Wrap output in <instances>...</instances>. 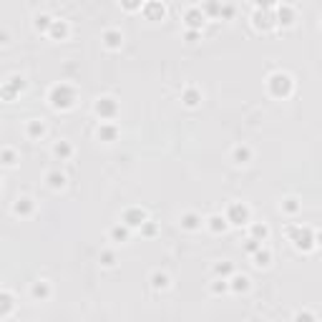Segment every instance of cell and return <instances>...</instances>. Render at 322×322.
<instances>
[{
  "label": "cell",
  "instance_id": "21",
  "mask_svg": "<svg viewBox=\"0 0 322 322\" xmlns=\"http://www.w3.org/2000/svg\"><path fill=\"white\" fill-rule=\"evenodd\" d=\"M270 262H272V252L260 247V249L254 252V265H257V267H270Z\"/></svg>",
  "mask_w": 322,
  "mask_h": 322
},
{
  "label": "cell",
  "instance_id": "44",
  "mask_svg": "<svg viewBox=\"0 0 322 322\" xmlns=\"http://www.w3.org/2000/svg\"><path fill=\"white\" fill-rule=\"evenodd\" d=\"M315 244H317V247H322V232H317V234H315Z\"/></svg>",
  "mask_w": 322,
  "mask_h": 322
},
{
  "label": "cell",
  "instance_id": "15",
  "mask_svg": "<svg viewBox=\"0 0 322 322\" xmlns=\"http://www.w3.org/2000/svg\"><path fill=\"white\" fill-rule=\"evenodd\" d=\"M30 295H33V300H48L50 297V285L45 282V280H40V282H35L33 287H30Z\"/></svg>",
  "mask_w": 322,
  "mask_h": 322
},
{
  "label": "cell",
  "instance_id": "23",
  "mask_svg": "<svg viewBox=\"0 0 322 322\" xmlns=\"http://www.w3.org/2000/svg\"><path fill=\"white\" fill-rule=\"evenodd\" d=\"M128 232H131V227L118 224V227L111 229V239H113V242H126V239H128Z\"/></svg>",
  "mask_w": 322,
  "mask_h": 322
},
{
  "label": "cell",
  "instance_id": "39",
  "mask_svg": "<svg viewBox=\"0 0 322 322\" xmlns=\"http://www.w3.org/2000/svg\"><path fill=\"white\" fill-rule=\"evenodd\" d=\"M260 247H262V242H260V239H254V237H252V239L247 242V252H249V254H254V252H257Z\"/></svg>",
  "mask_w": 322,
  "mask_h": 322
},
{
  "label": "cell",
  "instance_id": "10",
  "mask_svg": "<svg viewBox=\"0 0 322 322\" xmlns=\"http://www.w3.org/2000/svg\"><path fill=\"white\" fill-rule=\"evenodd\" d=\"M23 88H25V81H23L20 76H13V78H8V83L3 86V98H5V101H13Z\"/></svg>",
  "mask_w": 322,
  "mask_h": 322
},
{
  "label": "cell",
  "instance_id": "4",
  "mask_svg": "<svg viewBox=\"0 0 322 322\" xmlns=\"http://www.w3.org/2000/svg\"><path fill=\"white\" fill-rule=\"evenodd\" d=\"M252 25H254L257 30H272V28L277 25V15H275L272 10H262V8H257L254 15H252Z\"/></svg>",
  "mask_w": 322,
  "mask_h": 322
},
{
  "label": "cell",
  "instance_id": "2",
  "mask_svg": "<svg viewBox=\"0 0 322 322\" xmlns=\"http://www.w3.org/2000/svg\"><path fill=\"white\" fill-rule=\"evenodd\" d=\"M287 234L292 239V244L300 249V252H312L317 244H315V232L307 229V227H287Z\"/></svg>",
  "mask_w": 322,
  "mask_h": 322
},
{
  "label": "cell",
  "instance_id": "35",
  "mask_svg": "<svg viewBox=\"0 0 322 322\" xmlns=\"http://www.w3.org/2000/svg\"><path fill=\"white\" fill-rule=\"evenodd\" d=\"M144 3H146V0H121V5H123L126 10H141Z\"/></svg>",
  "mask_w": 322,
  "mask_h": 322
},
{
  "label": "cell",
  "instance_id": "5",
  "mask_svg": "<svg viewBox=\"0 0 322 322\" xmlns=\"http://www.w3.org/2000/svg\"><path fill=\"white\" fill-rule=\"evenodd\" d=\"M227 219H229V224H234V227H244V224H249V209H247L244 204L234 202V204H229Z\"/></svg>",
  "mask_w": 322,
  "mask_h": 322
},
{
  "label": "cell",
  "instance_id": "24",
  "mask_svg": "<svg viewBox=\"0 0 322 322\" xmlns=\"http://www.w3.org/2000/svg\"><path fill=\"white\" fill-rule=\"evenodd\" d=\"M151 287H154V290H166V287H169V275L154 272V275H151Z\"/></svg>",
  "mask_w": 322,
  "mask_h": 322
},
{
  "label": "cell",
  "instance_id": "34",
  "mask_svg": "<svg viewBox=\"0 0 322 322\" xmlns=\"http://www.w3.org/2000/svg\"><path fill=\"white\" fill-rule=\"evenodd\" d=\"M227 290H232V287H229V282H227L224 277H219V280L212 285V292H214V295H222V292H227Z\"/></svg>",
  "mask_w": 322,
  "mask_h": 322
},
{
  "label": "cell",
  "instance_id": "37",
  "mask_svg": "<svg viewBox=\"0 0 322 322\" xmlns=\"http://www.w3.org/2000/svg\"><path fill=\"white\" fill-rule=\"evenodd\" d=\"M3 164H5V166H13V164H15V154H13L10 149H3Z\"/></svg>",
  "mask_w": 322,
  "mask_h": 322
},
{
  "label": "cell",
  "instance_id": "17",
  "mask_svg": "<svg viewBox=\"0 0 322 322\" xmlns=\"http://www.w3.org/2000/svg\"><path fill=\"white\" fill-rule=\"evenodd\" d=\"M116 136H118L116 126H111V123H101L98 126V139L101 141H116Z\"/></svg>",
  "mask_w": 322,
  "mask_h": 322
},
{
  "label": "cell",
  "instance_id": "25",
  "mask_svg": "<svg viewBox=\"0 0 322 322\" xmlns=\"http://www.w3.org/2000/svg\"><path fill=\"white\" fill-rule=\"evenodd\" d=\"M234 292H247L249 290V277H244V275H237V277H232V285H229Z\"/></svg>",
  "mask_w": 322,
  "mask_h": 322
},
{
  "label": "cell",
  "instance_id": "6",
  "mask_svg": "<svg viewBox=\"0 0 322 322\" xmlns=\"http://www.w3.org/2000/svg\"><path fill=\"white\" fill-rule=\"evenodd\" d=\"M121 222H123L126 227H131V229H141V227L146 224V212H144L141 207H128V209L123 212Z\"/></svg>",
  "mask_w": 322,
  "mask_h": 322
},
{
  "label": "cell",
  "instance_id": "12",
  "mask_svg": "<svg viewBox=\"0 0 322 322\" xmlns=\"http://www.w3.org/2000/svg\"><path fill=\"white\" fill-rule=\"evenodd\" d=\"M121 43H123L121 30H106V33H103V45H106V48L118 50V48H121Z\"/></svg>",
  "mask_w": 322,
  "mask_h": 322
},
{
  "label": "cell",
  "instance_id": "13",
  "mask_svg": "<svg viewBox=\"0 0 322 322\" xmlns=\"http://www.w3.org/2000/svg\"><path fill=\"white\" fill-rule=\"evenodd\" d=\"M207 227H209L214 234H222V232H227L229 219H227V217H219V214H212V217L207 219Z\"/></svg>",
  "mask_w": 322,
  "mask_h": 322
},
{
  "label": "cell",
  "instance_id": "20",
  "mask_svg": "<svg viewBox=\"0 0 322 322\" xmlns=\"http://www.w3.org/2000/svg\"><path fill=\"white\" fill-rule=\"evenodd\" d=\"M13 310V297L10 292H0V320H5Z\"/></svg>",
  "mask_w": 322,
  "mask_h": 322
},
{
  "label": "cell",
  "instance_id": "36",
  "mask_svg": "<svg viewBox=\"0 0 322 322\" xmlns=\"http://www.w3.org/2000/svg\"><path fill=\"white\" fill-rule=\"evenodd\" d=\"M101 265H103V267H113V265H116V254H113V252H103V254H101Z\"/></svg>",
  "mask_w": 322,
  "mask_h": 322
},
{
  "label": "cell",
  "instance_id": "9",
  "mask_svg": "<svg viewBox=\"0 0 322 322\" xmlns=\"http://www.w3.org/2000/svg\"><path fill=\"white\" fill-rule=\"evenodd\" d=\"M184 20H186V28H189V30H202V25H204V20H207V13H204L202 8H191V10H186Z\"/></svg>",
  "mask_w": 322,
  "mask_h": 322
},
{
  "label": "cell",
  "instance_id": "22",
  "mask_svg": "<svg viewBox=\"0 0 322 322\" xmlns=\"http://www.w3.org/2000/svg\"><path fill=\"white\" fill-rule=\"evenodd\" d=\"M71 154H73V149H71L68 141H58V144L53 146V156H58V159H68Z\"/></svg>",
  "mask_w": 322,
  "mask_h": 322
},
{
  "label": "cell",
  "instance_id": "11",
  "mask_svg": "<svg viewBox=\"0 0 322 322\" xmlns=\"http://www.w3.org/2000/svg\"><path fill=\"white\" fill-rule=\"evenodd\" d=\"M277 25H285V28H290V25H295V18H297V13H295V8H290V5H277Z\"/></svg>",
  "mask_w": 322,
  "mask_h": 322
},
{
  "label": "cell",
  "instance_id": "41",
  "mask_svg": "<svg viewBox=\"0 0 322 322\" xmlns=\"http://www.w3.org/2000/svg\"><path fill=\"white\" fill-rule=\"evenodd\" d=\"M222 15H224V18H232V15H234V8H232V5H224V8H222Z\"/></svg>",
  "mask_w": 322,
  "mask_h": 322
},
{
  "label": "cell",
  "instance_id": "26",
  "mask_svg": "<svg viewBox=\"0 0 322 322\" xmlns=\"http://www.w3.org/2000/svg\"><path fill=\"white\" fill-rule=\"evenodd\" d=\"M249 159H252V149L249 146H237L234 149V161L237 164H247Z\"/></svg>",
  "mask_w": 322,
  "mask_h": 322
},
{
  "label": "cell",
  "instance_id": "40",
  "mask_svg": "<svg viewBox=\"0 0 322 322\" xmlns=\"http://www.w3.org/2000/svg\"><path fill=\"white\" fill-rule=\"evenodd\" d=\"M141 229H144V234H146V237H151V234H156V224H151L149 219H146V224H144Z\"/></svg>",
  "mask_w": 322,
  "mask_h": 322
},
{
  "label": "cell",
  "instance_id": "43",
  "mask_svg": "<svg viewBox=\"0 0 322 322\" xmlns=\"http://www.w3.org/2000/svg\"><path fill=\"white\" fill-rule=\"evenodd\" d=\"M297 320H315V315H307V312L302 315V312H300V315H297Z\"/></svg>",
  "mask_w": 322,
  "mask_h": 322
},
{
  "label": "cell",
  "instance_id": "32",
  "mask_svg": "<svg viewBox=\"0 0 322 322\" xmlns=\"http://www.w3.org/2000/svg\"><path fill=\"white\" fill-rule=\"evenodd\" d=\"M214 272L219 277H229L234 272V267H232V262H219V265H214Z\"/></svg>",
  "mask_w": 322,
  "mask_h": 322
},
{
  "label": "cell",
  "instance_id": "1",
  "mask_svg": "<svg viewBox=\"0 0 322 322\" xmlns=\"http://www.w3.org/2000/svg\"><path fill=\"white\" fill-rule=\"evenodd\" d=\"M48 101H50L53 108H58V111H68V108L76 106V88L68 86V83H58V86L50 88Z\"/></svg>",
  "mask_w": 322,
  "mask_h": 322
},
{
  "label": "cell",
  "instance_id": "31",
  "mask_svg": "<svg viewBox=\"0 0 322 322\" xmlns=\"http://www.w3.org/2000/svg\"><path fill=\"white\" fill-rule=\"evenodd\" d=\"M222 8H224V5H222L219 0H207L202 10H204L207 15H222Z\"/></svg>",
  "mask_w": 322,
  "mask_h": 322
},
{
  "label": "cell",
  "instance_id": "33",
  "mask_svg": "<svg viewBox=\"0 0 322 322\" xmlns=\"http://www.w3.org/2000/svg\"><path fill=\"white\" fill-rule=\"evenodd\" d=\"M282 209H285L287 214H297V212H300V202L290 197V199H285V202H282Z\"/></svg>",
  "mask_w": 322,
  "mask_h": 322
},
{
  "label": "cell",
  "instance_id": "30",
  "mask_svg": "<svg viewBox=\"0 0 322 322\" xmlns=\"http://www.w3.org/2000/svg\"><path fill=\"white\" fill-rule=\"evenodd\" d=\"M252 237L260 239V242H265L270 237V227L267 224H252Z\"/></svg>",
  "mask_w": 322,
  "mask_h": 322
},
{
  "label": "cell",
  "instance_id": "38",
  "mask_svg": "<svg viewBox=\"0 0 322 322\" xmlns=\"http://www.w3.org/2000/svg\"><path fill=\"white\" fill-rule=\"evenodd\" d=\"M257 3V8H262V10H272V8H277V0H254Z\"/></svg>",
  "mask_w": 322,
  "mask_h": 322
},
{
  "label": "cell",
  "instance_id": "19",
  "mask_svg": "<svg viewBox=\"0 0 322 322\" xmlns=\"http://www.w3.org/2000/svg\"><path fill=\"white\" fill-rule=\"evenodd\" d=\"M13 212H15V214H20V217H28V214L33 212V199H28V197L18 199V204L13 207Z\"/></svg>",
  "mask_w": 322,
  "mask_h": 322
},
{
  "label": "cell",
  "instance_id": "8",
  "mask_svg": "<svg viewBox=\"0 0 322 322\" xmlns=\"http://www.w3.org/2000/svg\"><path fill=\"white\" fill-rule=\"evenodd\" d=\"M96 113H98L103 121H108V118H113V116L118 113V103H116L113 98L103 96V98H98V101H96Z\"/></svg>",
  "mask_w": 322,
  "mask_h": 322
},
{
  "label": "cell",
  "instance_id": "29",
  "mask_svg": "<svg viewBox=\"0 0 322 322\" xmlns=\"http://www.w3.org/2000/svg\"><path fill=\"white\" fill-rule=\"evenodd\" d=\"M63 184H66V176H63L60 171H50V174H48V186H50V189H60Z\"/></svg>",
  "mask_w": 322,
  "mask_h": 322
},
{
  "label": "cell",
  "instance_id": "27",
  "mask_svg": "<svg viewBox=\"0 0 322 322\" xmlns=\"http://www.w3.org/2000/svg\"><path fill=\"white\" fill-rule=\"evenodd\" d=\"M43 134H45L43 121H30V123H28V136H30V139H40Z\"/></svg>",
  "mask_w": 322,
  "mask_h": 322
},
{
  "label": "cell",
  "instance_id": "18",
  "mask_svg": "<svg viewBox=\"0 0 322 322\" xmlns=\"http://www.w3.org/2000/svg\"><path fill=\"white\" fill-rule=\"evenodd\" d=\"M181 101H184L189 108H194V106H199V101H202V93H199L197 88H186V91L181 93Z\"/></svg>",
  "mask_w": 322,
  "mask_h": 322
},
{
  "label": "cell",
  "instance_id": "3",
  "mask_svg": "<svg viewBox=\"0 0 322 322\" xmlns=\"http://www.w3.org/2000/svg\"><path fill=\"white\" fill-rule=\"evenodd\" d=\"M267 88H270V93H272L275 98H287V96L292 93V76H290V73L277 71V73H272V76H270Z\"/></svg>",
  "mask_w": 322,
  "mask_h": 322
},
{
  "label": "cell",
  "instance_id": "28",
  "mask_svg": "<svg viewBox=\"0 0 322 322\" xmlns=\"http://www.w3.org/2000/svg\"><path fill=\"white\" fill-rule=\"evenodd\" d=\"M50 25H53V18H50V15H38V18H35V30L48 33V30H50Z\"/></svg>",
  "mask_w": 322,
  "mask_h": 322
},
{
  "label": "cell",
  "instance_id": "42",
  "mask_svg": "<svg viewBox=\"0 0 322 322\" xmlns=\"http://www.w3.org/2000/svg\"><path fill=\"white\" fill-rule=\"evenodd\" d=\"M197 38H199V30H189V33H186V40H189V43H194Z\"/></svg>",
  "mask_w": 322,
  "mask_h": 322
},
{
  "label": "cell",
  "instance_id": "14",
  "mask_svg": "<svg viewBox=\"0 0 322 322\" xmlns=\"http://www.w3.org/2000/svg\"><path fill=\"white\" fill-rule=\"evenodd\" d=\"M48 35H50L53 40H63V38H68V23H66V20H53Z\"/></svg>",
  "mask_w": 322,
  "mask_h": 322
},
{
  "label": "cell",
  "instance_id": "16",
  "mask_svg": "<svg viewBox=\"0 0 322 322\" xmlns=\"http://www.w3.org/2000/svg\"><path fill=\"white\" fill-rule=\"evenodd\" d=\"M181 227H184L186 232H197V229L202 227V217H199V214H194V212H189V214H184V217H181Z\"/></svg>",
  "mask_w": 322,
  "mask_h": 322
},
{
  "label": "cell",
  "instance_id": "7",
  "mask_svg": "<svg viewBox=\"0 0 322 322\" xmlns=\"http://www.w3.org/2000/svg\"><path fill=\"white\" fill-rule=\"evenodd\" d=\"M141 13H144V18H146V20H164L166 8H164V3H161V0H146V3H144V8H141Z\"/></svg>",
  "mask_w": 322,
  "mask_h": 322
}]
</instances>
